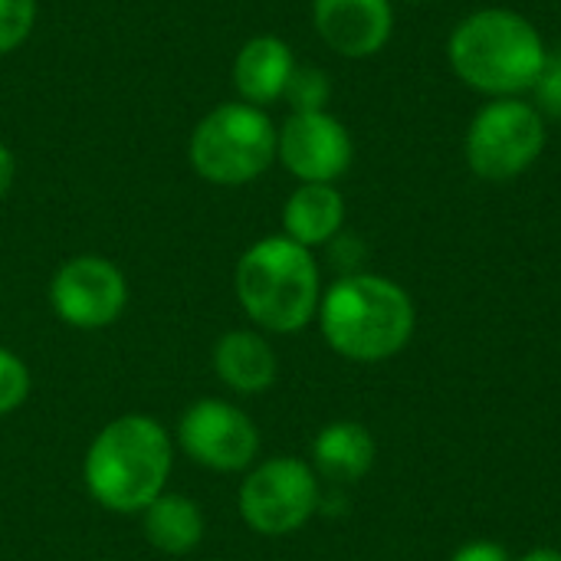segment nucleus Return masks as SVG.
<instances>
[{"mask_svg":"<svg viewBox=\"0 0 561 561\" xmlns=\"http://www.w3.org/2000/svg\"><path fill=\"white\" fill-rule=\"evenodd\" d=\"M542 33L516 10L490 7L457 23L447 56L460 82L493 99H519L533 92L546 62Z\"/></svg>","mask_w":561,"mask_h":561,"instance_id":"1","label":"nucleus"},{"mask_svg":"<svg viewBox=\"0 0 561 561\" xmlns=\"http://www.w3.org/2000/svg\"><path fill=\"white\" fill-rule=\"evenodd\" d=\"M171 437L145 414L105 424L89 444L82 477L92 500L112 513H145L171 477Z\"/></svg>","mask_w":561,"mask_h":561,"instance_id":"2","label":"nucleus"},{"mask_svg":"<svg viewBox=\"0 0 561 561\" xmlns=\"http://www.w3.org/2000/svg\"><path fill=\"white\" fill-rule=\"evenodd\" d=\"M411 296L371 273H352L329 286L319 302V322L325 342L352 362L394 358L414 335Z\"/></svg>","mask_w":561,"mask_h":561,"instance_id":"3","label":"nucleus"},{"mask_svg":"<svg viewBox=\"0 0 561 561\" xmlns=\"http://www.w3.org/2000/svg\"><path fill=\"white\" fill-rule=\"evenodd\" d=\"M233 286L243 312L270 332H299L319 316V266L286 233L253 243L237 263Z\"/></svg>","mask_w":561,"mask_h":561,"instance_id":"4","label":"nucleus"},{"mask_svg":"<svg viewBox=\"0 0 561 561\" xmlns=\"http://www.w3.org/2000/svg\"><path fill=\"white\" fill-rule=\"evenodd\" d=\"M187 154L204 181L240 187L276 161V125L260 105L224 102L194 125Z\"/></svg>","mask_w":561,"mask_h":561,"instance_id":"5","label":"nucleus"},{"mask_svg":"<svg viewBox=\"0 0 561 561\" xmlns=\"http://www.w3.org/2000/svg\"><path fill=\"white\" fill-rule=\"evenodd\" d=\"M546 148V118L533 102L493 99L467 128V164L483 181H513L529 171Z\"/></svg>","mask_w":561,"mask_h":561,"instance_id":"6","label":"nucleus"},{"mask_svg":"<svg viewBox=\"0 0 561 561\" xmlns=\"http://www.w3.org/2000/svg\"><path fill=\"white\" fill-rule=\"evenodd\" d=\"M319 510V483L309 463L273 457L240 486V516L260 536H289Z\"/></svg>","mask_w":561,"mask_h":561,"instance_id":"7","label":"nucleus"},{"mask_svg":"<svg viewBox=\"0 0 561 561\" xmlns=\"http://www.w3.org/2000/svg\"><path fill=\"white\" fill-rule=\"evenodd\" d=\"M178 440L194 463L217 473L247 470L260 454L256 424L237 404L220 398H201L191 404L178 424Z\"/></svg>","mask_w":561,"mask_h":561,"instance_id":"8","label":"nucleus"},{"mask_svg":"<svg viewBox=\"0 0 561 561\" xmlns=\"http://www.w3.org/2000/svg\"><path fill=\"white\" fill-rule=\"evenodd\" d=\"M49 302L72 329H105L125 312L128 283L105 256H72L49 283Z\"/></svg>","mask_w":561,"mask_h":561,"instance_id":"9","label":"nucleus"},{"mask_svg":"<svg viewBox=\"0 0 561 561\" xmlns=\"http://www.w3.org/2000/svg\"><path fill=\"white\" fill-rule=\"evenodd\" d=\"M276 158L302 184L339 181L355 158L348 128L322 112H293L283 128H276Z\"/></svg>","mask_w":561,"mask_h":561,"instance_id":"10","label":"nucleus"},{"mask_svg":"<svg viewBox=\"0 0 561 561\" xmlns=\"http://www.w3.org/2000/svg\"><path fill=\"white\" fill-rule=\"evenodd\" d=\"M312 23L329 49L345 59L381 53L394 30L391 0H316Z\"/></svg>","mask_w":561,"mask_h":561,"instance_id":"11","label":"nucleus"},{"mask_svg":"<svg viewBox=\"0 0 561 561\" xmlns=\"http://www.w3.org/2000/svg\"><path fill=\"white\" fill-rule=\"evenodd\" d=\"M296 56L286 39L263 33L240 46L233 59V85L243 102L250 105H270L286 95V85L296 72Z\"/></svg>","mask_w":561,"mask_h":561,"instance_id":"12","label":"nucleus"},{"mask_svg":"<svg viewBox=\"0 0 561 561\" xmlns=\"http://www.w3.org/2000/svg\"><path fill=\"white\" fill-rule=\"evenodd\" d=\"M345 224V201L335 184H299L283 207V230L299 247L332 243Z\"/></svg>","mask_w":561,"mask_h":561,"instance_id":"13","label":"nucleus"},{"mask_svg":"<svg viewBox=\"0 0 561 561\" xmlns=\"http://www.w3.org/2000/svg\"><path fill=\"white\" fill-rule=\"evenodd\" d=\"M214 368L220 375V381L240 394H256L266 391L276 381V355L270 348V342L256 332L237 329L227 332L217 348H214Z\"/></svg>","mask_w":561,"mask_h":561,"instance_id":"14","label":"nucleus"},{"mask_svg":"<svg viewBox=\"0 0 561 561\" xmlns=\"http://www.w3.org/2000/svg\"><path fill=\"white\" fill-rule=\"evenodd\" d=\"M312 460L332 483H358L375 463V437L355 421H335L312 440Z\"/></svg>","mask_w":561,"mask_h":561,"instance_id":"15","label":"nucleus"},{"mask_svg":"<svg viewBox=\"0 0 561 561\" xmlns=\"http://www.w3.org/2000/svg\"><path fill=\"white\" fill-rule=\"evenodd\" d=\"M204 513L187 496H158L145 510V539L164 556H184L204 539Z\"/></svg>","mask_w":561,"mask_h":561,"instance_id":"16","label":"nucleus"},{"mask_svg":"<svg viewBox=\"0 0 561 561\" xmlns=\"http://www.w3.org/2000/svg\"><path fill=\"white\" fill-rule=\"evenodd\" d=\"M329 95H332V82H329V76L322 69H316V66H296V72H293L283 99H289L293 112H322L325 102H329Z\"/></svg>","mask_w":561,"mask_h":561,"instance_id":"17","label":"nucleus"},{"mask_svg":"<svg viewBox=\"0 0 561 561\" xmlns=\"http://www.w3.org/2000/svg\"><path fill=\"white\" fill-rule=\"evenodd\" d=\"M36 23V0H0V56L26 43Z\"/></svg>","mask_w":561,"mask_h":561,"instance_id":"18","label":"nucleus"},{"mask_svg":"<svg viewBox=\"0 0 561 561\" xmlns=\"http://www.w3.org/2000/svg\"><path fill=\"white\" fill-rule=\"evenodd\" d=\"M30 394V368L10 348H0V417L16 411Z\"/></svg>","mask_w":561,"mask_h":561,"instance_id":"19","label":"nucleus"},{"mask_svg":"<svg viewBox=\"0 0 561 561\" xmlns=\"http://www.w3.org/2000/svg\"><path fill=\"white\" fill-rule=\"evenodd\" d=\"M533 95H536V108L542 115L561 118V43L546 53V62L533 85Z\"/></svg>","mask_w":561,"mask_h":561,"instance_id":"20","label":"nucleus"},{"mask_svg":"<svg viewBox=\"0 0 561 561\" xmlns=\"http://www.w3.org/2000/svg\"><path fill=\"white\" fill-rule=\"evenodd\" d=\"M450 561H513L510 559V552L503 549V546H496V542H470V546H463L457 556Z\"/></svg>","mask_w":561,"mask_h":561,"instance_id":"21","label":"nucleus"},{"mask_svg":"<svg viewBox=\"0 0 561 561\" xmlns=\"http://www.w3.org/2000/svg\"><path fill=\"white\" fill-rule=\"evenodd\" d=\"M13 174H16V164H13V154H10V148L0 141V197L10 191V184H13Z\"/></svg>","mask_w":561,"mask_h":561,"instance_id":"22","label":"nucleus"},{"mask_svg":"<svg viewBox=\"0 0 561 561\" xmlns=\"http://www.w3.org/2000/svg\"><path fill=\"white\" fill-rule=\"evenodd\" d=\"M519 561H561L559 549H533V552H526Z\"/></svg>","mask_w":561,"mask_h":561,"instance_id":"23","label":"nucleus"},{"mask_svg":"<svg viewBox=\"0 0 561 561\" xmlns=\"http://www.w3.org/2000/svg\"><path fill=\"white\" fill-rule=\"evenodd\" d=\"M408 3H424V0H408Z\"/></svg>","mask_w":561,"mask_h":561,"instance_id":"24","label":"nucleus"}]
</instances>
